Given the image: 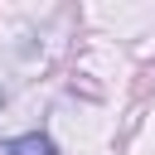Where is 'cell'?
I'll list each match as a JSON object with an SVG mask.
<instances>
[{"label":"cell","instance_id":"cell-1","mask_svg":"<svg viewBox=\"0 0 155 155\" xmlns=\"http://www.w3.org/2000/svg\"><path fill=\"white\" fill-rule=\"evenodd\" d=\"M0 155H53V140H48V136H39V131H29V136L5 140V145H0Z\"/></svg>","mask_w":155,"mask_h":155}]
</instances>
